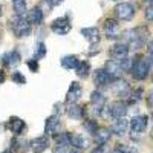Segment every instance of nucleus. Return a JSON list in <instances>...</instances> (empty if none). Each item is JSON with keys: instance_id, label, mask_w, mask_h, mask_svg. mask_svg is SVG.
<instances>
[{"instance_id": "nucleus-1", "label": "nucleus", "mask_w": 153, "mask_h": 153, "mask_svg": "<svg viewBox=\"0 0 153 153\" xmlns=\"http://www.w3.org/2000/svg\"><path fill=\"white\" fill-rule=\"evenodd\" d=\"M147 35H149L147 26H138L135 29H126L121 34V38L123 43L127 45L130 49H139L146 45Z\"/></svg>"}, {"instance_id": "nucleus-2", "label": "nucleus", "mask_w": 153, "mask_h": 153, "mask_svg": "<svg viewBox=\"0 0 153 153\" xmlns=\"http://www.w3.org/2000/svg\"><path fill=\"white\" fill-rule=\"evenodd\" d=\"M130 74L135 80L143 81L147 78L149 75V63L143 55H138L136 58L132 60V68H130Z\"/></svg>"}, {"instance_id": "nucleus-3", "label": "nucleus", "mask_w": 153, "mask_h": 153, "mask_svg": "<svg viewBox=\"0 0 153 153\" xmlns=\"http://www.w3.org/2000/svg\"><path fill=\"white\" fill-rule=\"evenodd\" d=\"M9 25H11L12 32H14L16 37H19V38L28 37V35L31 34V23L28 22V19H25L23 16H22V17L17 16Z\"/></svg>"}, {"instance_id": "nucleus-4", "label": "nucleus", "mask_w": 153, "mask_h": 153, "mask_svg": "<svg viewBox=\"0 0 153 153\" xmlns=\"http://www.w3.org/2000/svg\"><path fill=\"white\" fill-rule=\"evenodd\" d=\"M113 12L120 20H132L133 16H135V8L130 3L123 2V3H118L117 6H115Z\"/></svg>"}, {"instance_id": "nucleus-5", "label": "nucleus", "mask_w": 153, "mask_h": 153, "mask_svg": "<svg viewBox=\"0 0 153 153\" xmlns=\"http://www.w3.org/2000/svg\"><path fill=\"white\" fill-rule=\"evenodd\" d=\"M104 34L106 37L112 38V40H117V38L121 37V31H120V25L115 19H106L104 20Z\"/></svg>"}, {"instance_id": "nucleus-6", "label": "nucleus", "mask_w": 153, "mask_h": 153, "mask_svg": "<svg viewBox=\"0 0 153 153\" xmlns=\"http://www.w3.org/2000/svg\"><path fill=\"white\" fill-rule=\"evenodd\" d=\"M147 117H144V115H138V117H133L132 118V121L129 123V126H130V132H132V135L135 136H138L139 133H143L144 130H146V127H147Z\"/></svg>"}, {"instance_id": "nucleus-7", "label": "nucleus", "mask_w": 153, "mask_h": 153, "mask_svg": "<svg viewBox=\"0 0 153 153\" xmlns=\"http://www.w3.org/2000/svg\"><path fill=\"white\" fill-rule=\"evenodd\" d=\"M127 113V104L124 103L123 100H117L110 103L109 106V115L112 118L118 120V118H124V115Z\"/></svg>"}, {"instance_id": "nucleus-8", "label": "nucleus", "mask_w": 153, "mask_h": 153, "mask_svg": "<svg viewBox=\"0 0 153 153\" xmlns=\"http://www.w3.org/2000/svg\"><path fill=\"white\" fill-rule=\"evenodd\" d=\"M109 54L113 60L117 61H121L124 58H127V55H129V46L124 45L123 42L121 43H115L110 49H109Z\"/></svg>"}, {"instance_id": "nucleus-9", "label": "nucleus", "mask_w": 153, "mask_h": 153, "mask_svg": "<svg viewBox=\"0 0 153 153\" xmlns=\"http://www.w3.org/2000/svg\"><path fill=\"white\" fill-rule=\"evenodd\" d=\"M51 28L52 31L58 35H65L71 31V23H69V19L68 17H60V19H55L52 23H51Z\"/></svg>"}, {"instance_id": "nucleus-10", "label": "nucleus", "mask_w": 153, "mask_h": 153, "mask_svg": "<svg viewBox=\"0 0 153 153\" xmlns=\"http://www.w3.org/2000/svg\"><path fill=\"white\" fill-rule=\"evenodd\" d=\"M104 71L110 75V78L115 81V80H120L121 76H123V69H121V65H120V61L117 60H109L106 63V66H104Z\"/></svg>"}, {"instance_id": "nucleus-11", "label": "nucleus", "mask_w": 153, "mask_h": 153, "mask_svg": "<svg viewBox=\"0 0 153 153\" xmlns=\"http://www.w3.org/2000/svg\"><path fill=\"white\" fill-rule=\"evenodd\" d=\"M81 94H83L81 84H80V83H76V81H74V83L71 84V87H69L68 94H66V103H69V104L76 103V101L81 98Z\"/></svg>"}, {"instance_id": "nucleus-12", "label": "nucleus", "mask_w": 153, "mask_h": 153, "mask_svg": "<svg viewBox=\"0 0 153 153\" xmlns=\"http://www.w3.org/2000/svg\"><path fill=\"white\" fill-rule=\"evenodd\" d=\"M20 61H22V58L17 51H9V52L2 55V63L6 68H16L20 65Z\"/></svg>"}, {"instance_id": "nucleus-13", "label": "nucleus", "mask_w": 153, "mask_h": 153, "mask_svg": "<svg viewBox=\"0 0 153 153\" xmlns=\"http://www.w3.org/2000/svg\"><path fill=\"white\" fill-rule=\"evenodd\" d=\"M113 92L117 94L118 98H127L130 95V86L126 80H115V84H113Z\"/></svg>"}, {"instance_id": "nucleus-14", "label": "nucleus", "mask_w": 153, "mask_h": 153, "mask_svg": "<svg viewBox=\"0 0 153 153\" xmlns=\"http://www.w3.org/2000/svg\"><path fill=\"white\" fill-rule=\"evenodd\" d=\"M60 120L57 115H52L46 120V124H45V133L48 136H52V135H57L58 133V129H60Z\"/></svg>"}, {"instance_id": "nucleus-15", "label": "nucleus", "mask_w": 153, "mask_h": 153, "mask_svg": "<svg viewBox=\"0 0 153 153\" xmlns=\"http://www.w3.org/2000/svg\"><path fill=\"white\" fill-rule=\"evenodd\" d=\"M29 147L32 149L34 153H43V152L49 147L48 136H38V138H34L32 141L29 143Z\"/></svg>"}, {"instance_id": "nucleus-16", "label": "nucleus", "mask_w": 153, "mask_h": 153, "mask_svg": "<svg viewBox=\"0 0 153 153\" xmlns=\"http://www.w3.org/2000/svg\"><path fill=\"white\" fill-rule=\"evenodd\" d=\"M94 81H95V84H97L98 87H106V86H109L113 80L110 78V75H109L104 69H98V71H95Z\"/></svg>"}, {"instance_id": "nucleus-17", "label": "nucleus", "mask_w": 153, "mask_h": 153, "mask_svg": "<svg viewBox=\"0 0 153 153\" xmlns=\"http://www.w3.org/2000/svg\"><path fill=\"white\" fill-rule=\"evenodd\" d=\"M127 129H129V121L124 120V118H118L117 121L110 126V132L115 133V135H118V136L124 135L127 132Z\"/></svg>"}, {"instance_id": "nucleus-18", "label": "nucleus", "mask_w": 153, "mask_h": 153, "mask_svg": "<svg viewBox=\"0 0 153 153\" xmlns=\"http://www.w3.org/2000/svg\"><path fill=\"white\" fill-rule=\"evenodd\" d=\"M43 11H42V8L40 6H34L29 12H28V22L31 23V25H40L42 22H43Z\"/></svg>"}, {"instance_id": "nucleus-19", "label": "nucleus", "mask_w": 153, "mask_h": 153, "mask_svg": "<svg viewBox=\"0 0 153 153\" xmlns=\"http://www.w3.org/2000/svg\"><path fill=\"white\" fill-rule=\"evenodd\" d=\"M81 34L87 38V42L91 43V45H95V43L100 42V31L95 26H92V28H83L81 29Z\"/></svg>"}, {"instance_id": "nucleus-20", "label": "nucleus", "mask_w": 153, "mask_h": 153, "mask_svg": "<svg viewBox=\"0 0 153 153\" xmlns=\"http://www.w3.org/2000/svg\"><path fill=\"white\" fill-rule=\"evenodd\" d=\"M8 127L14 135H22V132L25 130V121L20 120L19 117H12L8 123Z\"/></svg>"}, {"instance_id": "nucleus-21", "label": "nucleus", "mask_w": 153, "mask_h": 153, "mask_svg": "<svg viewBox=\"0 0 153 153\" xmlns=\"http://www.w3.org/2000/svg\"><path fill=\"white\" fill-rule=\"evenodd\" d=\"M69 139H71V146L75 149H86L89 146V141L78 133H69Z\"/></svg>"}, {"instance_id": "nucleus-22", "label": "nucleus", "mask_w": 153, "mask_h": 153, "mask_svg": "<svg viewBox=\"0 0 153 153\" xmlns=\"http://www.w3.org/2000/svg\"><path fill=\"white\" fill-rule=\"evenodd\" d=\"M94 136H95V141L98 146H104L110 139V130L106 129V127H98V130Z\"/></svg>"}, {"instance_id": "nucleus-23", "label": "nucleus", "mask_w": 153, "mask_h": 153, "mask_svg": "<svg viewBox=\"0 0 153 153\" xmlns=\"http://www.w3.org/2000/svg\"><path fill=\"white\" fill-rule=\"evenodd\" d=\"M66 113H68V117L72 118V120H80V118L83 117L84 110H83V107H80L78 104L74 103V104H69V106H68Z\"/></svg>"}, {"instance_id": "nucleus-24", "label": "nucleus", "mask_w": 153, "mask_h": 153, "mask_svg": "<svg viewBox=\"0 0 153 153\" xmlns=\"http://www.w3.org/2000/svg\"><path fill=\"white\" fill-rule=\"evenodd\" d=\"M104 103H106V97L101 94L100 91H94L92 95H91V104L101 109V107L104 106Z\"/></svg>"}, {"instance_id": "nucleus-25", "label": "nucleus", "mask_w": 153, "mask_h": 153, "mask_svg": "<svg viewBox=\"0 0 153 153\" xmlns=\"http://www.w3.org/2000/svg\"><path fill=\"white\" fill-rule=\"evenodd\" d=\"M75 72L80 78H86V76H89V72H91V65L87 61H78V65L75 68Z\"/></svg>"}, {"instance_id": "nucleus-26", "label": "nucleus", "mask_w": 153, "mask_h": 153, "mask_svg": "<svg viewBox=\"0 0 153 153\" xmlns=\"http://www.w3.org/2000/svg\"><path fill=\"white\" fill-rule=\"evenodd\" d=\"M76 65H78V58L75 55H66L61 58V66L65 69H75Z\"/></svg>"}, {"instance_id": "nucleus-27", "label": "nucleus", "mask_w": 153, "mask_h": 153, "mask_svg": "<svg viewBox=\"0 0 153 153\" xmlns=\"http://www.w3.org/2000/svg\"><path fill=\"white\" fill-rule=\"evenodd\" d=\"M12 8H14L16 14L19 17L25 16V12H26V0H12Z\"/></svg>"}, {"instance_id": "nucleus-28", "label": "nucleus", "mask_w": 153, "mask_h": 153, "mask_svg": "<svg viewBox=\"0 0 153 153\" xmlns=\"http://www.w3.org/2000/svg\"><path fill=\"white\" fill-rule=\"evenodd\" d=\"M46 55V45L43 42H38L35 45V51H34V58L35 60H40Z\"/></svg>"}, {"instance_id": "nucleus-29", "label": "nucleus", "mask_w": 153, "mask_h": 153, "mask_svg": "<svg viewBox=\"0 0 153 153\" xmlns=\"http://www.w3.org/2000/svg\"><path fill=\"white\" fill-rule=\"evenodd\" d=\"M55 143H57V146H71L69 133H57L55 135Z\"/></svg>"}, {"instance_id": "nucleus-30", "label": "nucleus", "mask_w": 153, "mask_h": 153, "mask_svg": "<svg viewBox=\"0 0 153 153\" xmlns=\"http://www.w3.org/2000/svg\"><path fill=\"white\" fill-rule=\"evenodd\" d=\"M84 129L91 133V135H95L97 130H98V124H97L94 120H86V121H84Z\"/></svg>"}, {"instance_id": "nucleus-31", "label": "nucleus", "mask_w": 153, "mask_h": 153, "mask_svg": "<svg viewBox=\"0 0 153 153\" xmlns=\"http://www.w3.org/2000/svg\"><path fill=\"white\" fill-rule=\"evenodd\" d=\"M129 98H130V100H129L130 103H138V101L143 98V89H136V91H130Z\"/></svg>"}, {"instance_id": "nucleus-32", "label": "nucleus", "mask_w": 153, "mask_h": 153, "mask_svg": "<svg viewBox=\"0 0 153 153\" xmlns=\"http://www.w3.org/2000/svg\"><path fill=\"white\" fill-rule=\"evenodd\" d=\"M12 81L17 83V84H25L26 83V78H25V75L20 74V72H14L12 74Z\"/></svg>"}, {"instance_id": "nucleus-33", "label": "nucleus", "mask_w": 153, "mask_h": 153, "mask_svg": "<svg viewBox=\"0 0 153 153\" xmlns=\"http://www.w3.org/2000/svg\"><path fill=\"white\" fill-rule=\"evenodd\" d=\"M120 65H121V69H123V71H129V72H130V68H132V60L124 58V60H121V61H120Z\"/></svg>"}, {"instance_id": "nucleus-34", "label": "nucleus", "mask_w": 153, "mask_h": 153, "mask_svg": "<svg viewBox=\"0 0 153 153\" xmlns=\"http://www.w3.org/2000/svg\"><path fill=\"white\" fill-rule=\"evenodd\" d=\"M26 65H28V68H29L32 72H37V71H38V68H40V66H38V61H37L35 58L28 60V61H26Z\"/></svg>"}, {"instance_id": "nucleus-35", "label": "nucleus", "mask_w": 153, "mask_h": 153, "mask_svg": "<svg viewBox=\"0 0 153 153\" xmlns=\"http://www.w3.org/2000/svg\"><path fill=\"white\" fill-rule=\"evenodd\" d=\"M12 146H14V149H17V150H23V147H26V141H23V139H14V141H12Z\"/></svg>"}, {"instance_id": "nucleus-36", "label": "nucleus", "mask_w": 153, "mask_h": 153, "mask_svg": "<svg viewBox=\"0 0 153 153\" xmlns=\"http://www.w3.org/2000/svg\"><path fill=\"white\" fill-rule=\"evenodd\" d=\"M144 16H146V19H147L149 22H153V3H152V5H149V6L146 8Z\"/></svg>"}, {"instance_id": "nucleus-37", "label": "nucleus", "mask_w": 153, "mask_h": 153, "mask_svg": "<svg viewBox=\"0 0 153 153\" xmlns=\"http://www.w3.org/2000/svg\"><path fill=\"white\" fill-rule=\"evenodd\" d=\"M146 101H147V106L150 109H153V89H152V91H149V94L146 97Z\"/></svg>"}, {"instance_id": "nucleus-38", "label": "nucleus", "mask_w": 153, "mask_h": 153, "mask_svg": "<svg viewBox=\"0 0 153 153\" xmlns=\"http://www.w3.org/2000/svg\"><path fill=\"white\" fill-rule=\"evenodd\" d=\"M112 153H130V152L126 149V146H117V149H115Z\"/></svg>"}, {"instance_id": "nucleus-39", "label": "nucleus", "mask_w": 153, "mask_h": 153, "mask_svg": "<svg viewBox=\"0 0 153 153\" xmlns=\"http://www.w3.org/2000/svg\"><path fill=\"white\" fill-rule=\"evenodd\" d=\"M46 2L51 5V6H57V5H61L63 0H46Z\"/></svg>"}, {"instance_id": "nucleus-40", "label": "nucleus", "mask_w": 153, "mask_h": 153, "mask_svg": "<svg viewBox=\"0 0 153 153\" xmlns=\"http://www.w3.org/2000/svg\"><path fill=\"white\" fill-rule=\"evenodd\" d=\"M92 153H106V152H104L103 146H100V147H97L95 150H92Z\"/></svg>"}, {"instance_id": "nucleus-41", "label": "nucleus", "mask_w": 153, "mask_h": 153, "mask_svg": "<svg viewBox=\"0 0 153 153\" xmlns=\"http://www.w3.org/2000/svg\"><path fill=\"white\" fill-rule=\"evenodd\" d=\"M5 78H6V76H5V71L0 69V84H2V83L5 81Z\"/></svg>"}, {"instance_id": "nucleus-42", "label": "nucleus", "mask_w": 153, "mask_h": 153, "mask_svg": "<svg viewBox=\"0 0 153 153\" xmlns=\"http://www.w3.org/2000/svg\"><path fill=\"white\" fill-rule=\"evenodd\" d=\"M71 153H78V150H74V149H72V150H71Z\"/></svg>"}, {"instance_id": "nucleus-43", "label": "nucleus", "mask_w": 153, "mask_h": 153, "mask_svg": "<svg viewBox=\"0 0 153 153\" xmlns=\"http://www.w3.org/2000/svg\"><path fill=\"white\" fill-rule=\"evenodd\" d=\"M3 153H12V150H5Z\"/></svg>"}, {"instance_id": "nucleus-44", "label": "nucleus", "mask_w": 153, "mask_h": 153, "mask_svg": "<svg viewBox=\"0 0 153 153\" xmlns=\"http://www.w3.org/2000/svg\"><path fill=\"white\" fill-rule=\"evenodd\" d=\"M2 11H3V9H2V6H0V17H2Z\"/></svg>"}, {"instance_id": "nucleus-45", "label": "nucleus", "mask_w": 153, "mask_h": 153, "mask_svg": "<svg viewBox=\"0 0 153 153\" xmlns=\"http://www.w3.org/2000/svg\"><path fill=\"white\" fill-rule=\"evenodd\" d=\"M146 2H150V3H153V0H146Z\"/></svg>"}, {"instance_id": "nucleus-46", "label": "nucleus", "mask_w": 153, "mask_h": 153, "mask_svg": "<svg viewBox=\"0 0 153 153\" xmlns=\"http://www.w3.org/2000/svg\"><path fill=\"white\" fill-rule=\"evenodd\" d=\"M150 58H152V60H153V54H150Z\"/></svg>"}, {"instance_id": "nucleus-47", "label": "nucleus", "mask_w": 153, "mask_h": 153, "mask_svg": "<svg viewBox=\"0 0 153 153\" xmlns=\"http://www.w3.org/2000/svg\"><path fill=\"white\" fill-rule=\"evenodd\" d=\"M152 121H153V113H152Z\"/></svg>"}, {"instance_id": "nucleus-48", "label": "nucleus", "mask_w": 153, "mask_h": 153, "mask_svg": "<svg viewBox=\"0 0 153 153\" xmlns=\"http://www.w3.org/2000/svg\"><path fill=\"white\" fill-rule=\"evenodd\" d=\"M113 2H120V0H113Z\"/></svg>"}, {"instance_id": "nucleus-49", "label": "nucleus", "mask_w": 153, "mask_h": 153, "mask_svg": "<svg viewBox=\"0 0 153 153\" xmlns=\"http://www.w3.org/2000/svg\"><path fill=\"white\" fill-rule=\"evenodd\" d=\"M152 80H153V75H152Z\"/></svg>"}]
</instances>
